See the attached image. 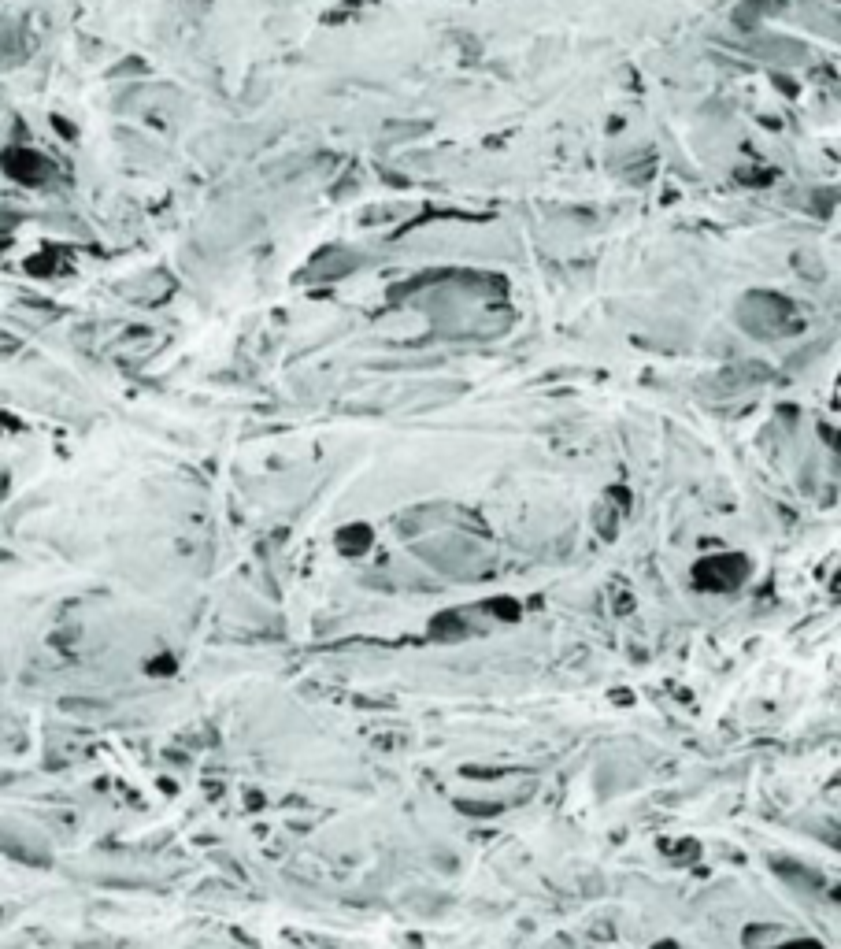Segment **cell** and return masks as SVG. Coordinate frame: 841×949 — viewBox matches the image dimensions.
<instances>
[{
	"label": "cell",
	"instance_id": "1",
	"mask_svg": "<svg viewBox=\"0 0 841 949\" xmlns=\"http://www.w3.org/2000/svg\"><path fill=\"white\" fill-rule=\"evenodd\" d=\"M697 586H704V590H716V594H723V590H734V586H741V579L749 575V560L745 557H734V553H723V557H708L697 564Z\"/></svg>",
	"mask_w": 841,
	"mask_h": 949
},
{
	"label": "cell",
	"instance_id": "2",
	"mask_svg": "<svg viewBox=\"0 0 841 949\" xmlns=\"http://www.w3.org/2000/svg\"><path fill=\"white\" fill-rule=\"evenodd\" d=\"M367 542H371V534H367V527H352V531L341 534V545H345V553H364Z\"/></svg>",
	"mask_w": 841,
	"mask_h": 949
},
{
	"label": "cell",
	"instance_id": "3",
	"mask_svg": "<svg viewBox=\"0 0 841 949\" xmlns=\"http://www.w3.org/2000/svg\"><path fill=\"white\" fill-rule=\"evenodd\" d=\"M779 949H827V946L816 942V938H790V942H782Z\"/></svg>",
	"mask_w": 841,
	"mask_h": 949
}]
</instances>
